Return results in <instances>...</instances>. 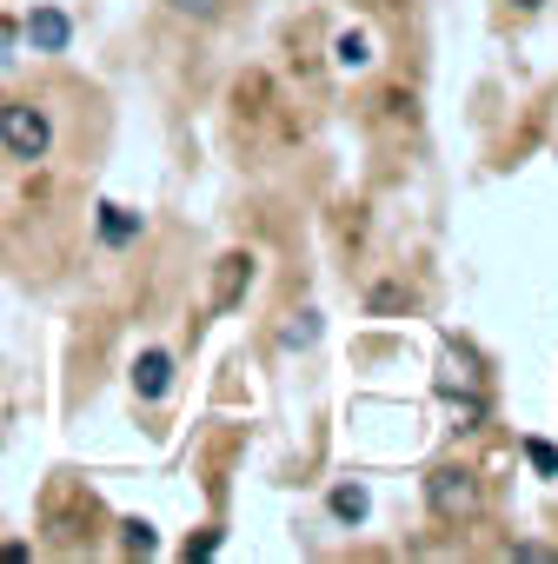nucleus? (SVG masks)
Listing matches in <instances>:
<instances>
[{
	"mask_svg": "<svg viewBox=\"0 0 558 564\" xmlns=\"http://www.w3.org/2000/svg\"><path fill=\"white\" fill-rule=\"evenodd\" d=\"M0 147H8V160H47V147H54V120H47V107H34V100H0Z\"/></svg>",
	"mask_w": 558,
	"mask_h": 564,
	"instance_id": "nucleus-1",
	"label": "nucleus"
},
{
	"mask_svg": "<svg viewBox=\"0 0 558 564\" xmlns=\"http://www.w3.org/2000/svg\"><path fill=\"white\" fill-rule=\"evenodd\" d=\"M426 498H432L439 518H472V511H479V478L459 471V465H446V471L426 478Z\"/></svg>",
	"mask_w": 558,
	"mask_h": 564,
	"instance_id": "nucleus-2",
	"label": "nucleus"
},
{
	"mask_svg": "<svg viewBox=\"0 0 558 564\" xmlns=\"http://www.w3.org/2000/svg\"><path fill=\"white\" fill-rule=\"evenodd\" d=\"M246 286H253V252H226L213 272V313H233Z\"/></svg>",
	"mask_w": 558,
	"mask_h": 564,
	"instance_id": "nucleus-3",
	"label": "nucleus"
},
{
	"mask_svg": "<svg viewBox=\"0 0 558 564\" xmlns=\"http://www.w3.org/2000/svg\"><path fill=\"white\" fill-rule=\"evenodd\" d=\"M28 41H34V54H61V47L74 41V21H67L61 8H34V14H28Z\"/></svg>",
	"mask_w": 558,
	"mask_h": 564,
	"instance_id": "nucleus-4",
	"label": "nucleus"
},
{
	"mask_svg": "<svg viewBox=\"0 0 558 564\" xmlns=\"http://www.w3.org/2000/svg\"><path fill=\"white\" fill-rule=\"evenodd\" d=\"M133 392H140L147 405L167 399V392H173V359H167V352H147V359L133 366Z\"/></svg>",
	"mask_w": 558,
	"mask_h": 564,
	"instance_id": "nucleus-5",
	"label": "nucleus"
},
{
	"mask_svg": "<svg viewBox=\"0 0 558 564\" xmlns=\"http://www.w3.org/2000/svg\"><path fill=\"white\" fill-rule=\"evenodd\" d=\"M100 239H107V246L140 239V213H127V206H100Z\"/></svg>",
	"mask_w": 558,
	"mask_h": 564,
	"instance_id": "nucleus-6",
	"label": "nucleus"
},
{
	"mask_svg": "<svg viewBox=\"0 0 558 564\" xmlns=\"http://www.w3.org/2000/svg\"><path fill=\"white\" fill-rule=\"evenodd\" d=\"M333 61H340L346 74H360V67H373V41H366V34H340V41H333Z\"/></svg>",
	"mask_w": 558,
	"mask_h": 564,
	"instance_id": "nucleus-7",
	"label": "nucleus"
},
{
	"mask_svg": "<svg viewBox=\"0 0 558 564\" xmlns=\"http://www.w3.org/2000/svg\"><path fill=\"white\" fill-rule=\"evenodd\" d=\"M333 511H340V518H366V491H360V485H340V491H333Z\"/></svg>",
	"mask_w": 558,
	"mask_h": 564,
	"instance_id": "nucleus-8",
	"label": "nucleus"
},
{
	"mask_svg": "<svg viewBox=\"0 0 558 564\" xmlns=\"http://www.w3.org/2000/svg\"><path fill=\"white\" fill-rule=\"evenodd\" d=\"M320 339V326H313V313H300L293 326H287V346H313Z\"/></svg>",
	"mask_w": 558,
	"mask_h": 564,
	"instance_id": "nucleus-9",
	"label": "nucleus"
},
{
	"mask_svg": "<svg viewBox=\"0 0 558 564\" xmlns=\"http://www.w3.org/2000/svg\"><path fill=\"white\" fill-rule=\"evenodd\" d=\"M120 544H127V551H140V557H147V551H153V531H147V524H127V538H120Z\"/></svg>",
	"mask_w": 558,
	"mask_h": 564,
	"instance_id": "nucleus-10",
	"label": "nucleus"
},
{
	"mask_svg": "<svg viewBox=\"0 0 558 564\" xmlns=\"http://www.w3.org/2000/svg\"><path fill=\"white\" fill-rule=\"evenodd\" d=\"M180 8H186V14H206V0H180Z\"/></svg>",
	"mask_w": 558,
	"mask_h": 564,
	"instance_id": "nucleus-11",
	"label": "nucleus"
},
{
	"mask_svg": "<svg viewBox=\"0 0 558 564\" xmlns=\"http://www.w3.org/2000/svg\"><path fill=\"white\" fill-rule=\"evenodd\" d=\"M512 8H545V0H512Z\"/></svg>",
	"mask_w": 558,
	"mask_h": 564,
	"instance_id": "nucleus-12",
	"label": "nucleus"
}]
</instances>
